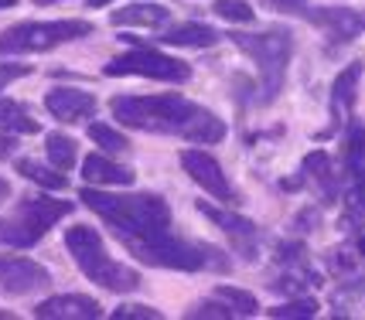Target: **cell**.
<instances>
[{
  "label": "cell",
  "instance_id": "8992f818",
  "mask_svg": "<svg viewBox=\"0 0 365 320\" xmlns=\"http://www.w3.org/2000/svg\"><path fill=\"white\" fill-rule=\"evenodd\" d=\"M86 34H93V24L89 21H24V24H14L0 34V55H41V51H51L58 45H68V41H79Z\"/></svg>",
  "mask_w": 365,
  "mask_h": 320
},
{
  "label": "cell",
  "instance_id": "277c9868",
  "mask_svg": "<svg viewBox=\"0 0 365 320\" xmlns=\"http://www.w3.org/2000/svg\"><path fill=\"white\" fill-rule=\"evenodd\" d=\"M65 249L72 252L76 266L86 272V279H93L96 287L113 289V293H133L140 289V272L110 259L106 245L99 239V232L89 225H72L65 232Z\"/></svg>",
  "mask_w": 365,
  "mask_h": 320
},
{
  "label": "cell",
  "instance_id": "d6986e66",
  "mask_svg": "<svg viewBox=\"0 0 365 320\" xmlns=\"http://www.w3.org/2000/svg\"><path fill=\"white\" fill-rule=\"evenodd\" d=\"M359 79H362V65L351 62L345 72H338V79L331 82V110L334 116H349L359 96Z\"/></svg>",
  "mask_w": 365,
  "mask_h": 320
},
{
  "label": "cell",
  "instance_id": "d590c367",
  "mask_svg": "<svg viewBox=\"0 0 365 320\" xmlns=\"http://www.w3.org/2000/svg\"><path fill=\"white\" fill-rule=\"evenodd\" d=\"M14 7V0H0V11H11Z\"/></svg>",
  "mask_w": 365,
  "mask_h": 320
},
{
  "label": "cell",
  "instance_id": "f546056e",
  "mask_svg": "<svg viewBox=\"0 0 365 320\" xmlns=\"http://www.w3.org/2000/svg\"><path fill=\"white\" fill-rule=\"evenodd\" d=\"M113 320H160V310L143 304H127L120 310H113Z\"/></svg>",
  "mask_w": 365,
  "mask_h": 320
},
{
  "label": "cell",
  "instance_id": "4316f807",
  "mask_svg": "<svg viewBox=\"0 0 365 320\" xmlns=\"http://www.w3.org/2000/svg\"><path fill=\"white\" fill-rule=\"evenodd\" d=\"M267 314L277 317V320H307V317H318V300H311V297L287 300V304L273 306V310H267Z\"/></svg>",
  "mask_w": 365,
  "mask_h": 320
},
{
  "label": "cell",
  "instance_id": "9a60e30c",
  "mask_svg": "<svg viewBox=\"0 0 365 320\" xmlns=\"http://www.w3.org/2000/svg\"><path fill=\"white\" fill-rule=\"evenodd\" d=\"M82 177H86V184H96V188H130L137 181L130 167H120L103 154H89L82 160Z\"/></svg>",
  "mask_w": 365,
  "mask_h": 320
},
{
  "label": "cell",
  "instance_id": "5bb4252c",
  "mask_svg": "<svg viewBox=\"0 0 365 320\" xmlns=\"http://www.w3.org/2000/svg\"><path fill=\"white\" fill-rule=\"evenodd\" d=\"M34 317H41V320H96V317H103V306L96 304L93 297L62 293V297H51L45 304H38Z\"/></svg>",
  "mask_w": 365,
  "mask_h": 320
},
{
  "label": "cell",
  "instance_id": "30bf717a",
  "mask_svg": "<svg viewBox=\"0 0 365 320\" xmlns=\"http://www.w3.org/2000/svg\"><path fill=\"white\" fill-rule=\"evenodd\" d=\"M45 287H51V272L45 266L21 256H0V289L4 293L24 297V293H34V289Z\"/></svg>",
  "mask_w": 365,
  "mask_h": 320
},
{
  "label": "cell",
  "instance_id": "44dd1931",
  "mask_svg": "<svg viewBox=\"0 0 365 320\" xmlns=\"http://www.w3.org/2000/svg\"><path fill=\"white\" fill-rule=\"evenodd\" d=\"M45 150H48L51 167H58V171H65V174H68V171L76 167V160H79V144H76L72 137H65V133H48Z\"/></svg>",
  "mask_w": 365,
  "mask_h": 320
},
{
  "label": "cell",
  "instance_id": "8d00e7d4",
  "mask_svg": "<svg viewBox=\"0 0 365 320\" xmlns=\"http://www.w3.org/2000/svg\"><path fill=\"white\" fill-rule=\"evenodd\" d=\"M359 252H362V256H365V232H362V235H359Z\"/></svg>",
  "mask_w": 365,
  "mask_h": 320
},
{
  "label": "cell",
  "instance_id": "9c48e42d",
  "mask_svg": "<svg viewBox=\"0 0 365 320\" xmlns=\"http://www.w3.org/2000/svg\"><path fill=\"white\" fill-rule=\"evenodd\" d=\"M181 167H185V174H188L202 191L212 194V198H219L225 205H236L239 201V194H236V188L229 184L222 164L212 157V154H205V150H185V154H181Z\"/></svg>",
  "mask_w": 365,
  "mask_h": 320
},
{
  "label": "cell",
  "instance_id": "603a6c76",
  "mask_svg": "<svg viewBox=\"0 0 365 320\" xmlns=\"http://www.w3.org/2000/svg\"><path fill=\"white\" fill-rule=\"evenodd\" d=\"M0 129H7V133H38V123L21 102L0 99Z\"/></svg>",
  "mask_w": 365,
  "mask_h": 320
},
{
  "label": "cell",
  "instance_id": "3957f363",
  "mask_svg": "<svg viewBox=\"0 0 365 320\" xmlns=\"http://www.w3.org/2000/svg\"><path fill=\"white\" fill-rule=\"evenodd\" d=\"M113 116L130 129H147V133H178L185 137L188 123L202 106H195L185 96H116L110 102Z\"/></svg>",
  "mask_w": 365,
  "mask_h": 320
},
{
  "label": "cell",
  "instance_id": "f1b7e54d",
  "mask_svg": "<svg viewBox=\"0 0 365 320\" xmlns=\"http://www.w3.org/2000/svg\"><path fill=\"white\" fill-rule=\"evenodd\" d=\"M188 317H215V320H229V317H236L232 314V306L225 304L222 297L219 300H205V304H198L195 310H191Z\"/></svg>",
  "mask_w": 365,
  "mask_h": 320
},
{
  "label": "cell",
  "instance_id": "ba28073f",
  "mask_svg": "<svg viewBox=\"0 0 365 320\" xmlns=\"http://www.w3.org/2000/svg\"><path fill=\"white\" fill-rule=\"evenodd\" d=\"M103 75H137V79H158V82H188L191 79V65L171 55H160L154 48H137L127 55H116L113 62H106Z\"/></svg>",
  "mask_w": 365,
  "mask_h": 320
},
{
  "label": "cell",
  "instance_id": "d4e9b609",
  "mask_svg": "<svg viewBox=\"0 0 365 320\" xmlns=\"http://www.w3.org/2000/svg\"><path fill=\"white\" fill-rule=\"evenodd\" d=\"M89 140H93L96 146H103L106 154H123V150H130V140L120 133V129L106 127V123H93L89 127Z\"/></svg>",
  "mask_w": 365,
  "mask_h": 320
},
{
  "label": "cell",
  "instance_id": "e575fe53",
  "mask_svg": "<svg viewBox=\"0 0 365 320\" xmlns=\"http://www.w3.org/2000/svg\"><path fill=\"white\" fill-rule=\"evenodd\" d=\"M106 4H113V0H89V7H106Z\"/></svg>",
  "mask_w": 365,
  "mask_h": 320
},
{
  "label": "cell",
  "instance_id": "83f0119b",
  "mask_svg": "<svg viewBox=\"0 0 365 320\" xmlns=\"http://www.w3.org/2000/svg\"><path fill=\"white\" fill-rule=\"evenodd\" d=\"M215 14L222 17V21H232V24H250V21H256V11L246 0H215Z\"/></svg>",
  "mask_w": 365,
  "mask_h": 320
},
{
  "label": "cell",
  "instance_id": "d6a6232c",
  "mask_svg": "<svg viewBox=\"0 0 365 320\" xmlns=\"http://www.w3.org/2000/svg\"><path fill=\"white\" fill-rule=\"evenodd\" d=\"M273 7H280V11H290V14H297V11H307V0H270Z\"/></svg>",
  "mask_w": 365,
  "mask_h": 320
},
{
  "label": "cell",
  "instance_id": "ffe728a7",
  "mask_svg": "<svg viewBox=\"0 0 365 320\" xmlns=\"http://www.w3.org/2000/svg\"><path fill=\"white\" fill-rule=\"evenodd\" d=\"M222 137H225V123L215 116V112H208V110L195 112V119H191L188 129H185V140H191V144H202V146L219 144Z\"/></svg>",
  "mask_w": 365,
  "mask_h": 320
},
{
  "label": "cell",
  "instance_id": "1f68e13d",
  "mask_svg": "<svg viewBox=\"0 0 365 320\" xmlns=\"http://www.w3.org/2000/svg\"><path fill=\"white\" fill-rule=\"evenodd\" d=\"M14 133H7V129H0V160H7L14 154Z\"/></svg>",
  "mask_w": 365,
  "mask_h": 320
},
{
  "label": "cell",
  "instance_id": "2e32d148",
  "mask_svg": "<svg viewBox=\"0 0 365 320\" xmlns=\"http://www.w3.org/2000/svg\"><path fill=\"white\" fill-rule=\"evenodd\" d=\"M198 211L205 215V218H212V222L222 228L229 239L236 242V249H250V242H256V225L250 222V218H242V215H236V211H222V208H212L208 201H198Z\"/></svg>",
  "mask_w": 365,
  "mask_h": 320
},
{
  "label": "cell",
  "instance_id": "836d02e7",
  "mask_svg": "<svg viewBox=\"0 0 365 320\" xmlns=\"http://www.w3.org/2000/svg\"><path fill=\"white\" fill-rule=\"evenodd\" d=\"M7 194H11V184H7V181H4V177H0V205H4V201H7Z\"/></svg>",
  "mask_w": 365,
  "mask_h": 320
},
{
  "label": "cell",
  "instance_id": "4fadbf2b",
  "mask_svg": "<svg viewBox=\"0 0 365 320\" xmlns=\"http://www.w3.org/2000/svg\"><path fill=\"white\" fill-rule=\"evenodd\" d=\"M45 110L62 119V123H82L96 112V96L93 92H82V89H51L45 96Z\"/></svg>",
  "mask_w": 365,
  "mask_h": 320
},
{
  "label": "cell",
  "instance_id": "52a82bcc",
  "mask_svg": "<svg viewBox=\"0 0 365 320\" xmlns=\"http://www.w3.org/2000/svg\"><path fill=\"white\" fill-rule=\"evenodd\" d=\"M72 215V201H55V198H24L4 222H0V245L11 249H31L51 225Z\"/></svg>",
  "mask_w": 365,
  "mask_h": 320
},
{
  "label": "cell",
  "instance_id": "7402d4cb",
  "mask_svg": "<svg viewBox=\"0 0 365 320\" xmlns=\"http://www.w3.org/2000/svg\"><path fill=\"white\" fill-rule=\"evenodd\" d=\"M17 174H24L28 181L41 184V188H48V191H62L65 184H68L65 171H58V167H45V164H38V160H28V157L17 160Z\"/></svg>",
  "mask_w": 365,
  "mask_h": 320
},
{
  "label": "cell",
  "instance_id": "8fae6325",
  "mask_svg": "<svg viewBox=\"0 0 365 320\" xmlns=\"http://www.w3.org/2000/svg\"><path fill=\"white\" fill-rule=\"evenodd\" d=\"M345 177H349V205L351 208H365V127L349 129L345 140Z\"/></svg>",
  "mask_w": 365,
  "mask_h": 320
},
{
  "label": "cell",
  "instance_id": "4dcf8cb0",
  "mask_svg": "<svg viewBox=\"0 0 365 320\" xmlns=\"http://www.w3.org/2000/svg\"><path fill=\"white\" fill-rule=\"evenodd\" d=\"M21 75H28V68L24 65H0V85L11 79H21Z\"/></svg>",
  "mask_w": 365,
  "mask_h": 320
},
{
  "label": "cell",
  "instance_id": "484cf974",
  "mask_svg": "<svg viewBox=\"0 0 365 320\" xmlns=\"http://www.w3.org/2000/svg\"><path fill=\"white\" fill-rule=\"evenodd\" d=\"M215 297H222L225 304L232 306V314H236V317H256V310H259L256 297H253V293H246V289L219 287V289H215Z\"/></svg>",
  "mask_w": 365,
  "mask_h": 320
},
{
  "label": "cell",
  "instance_id": "e0dca14e",
  "mask_svg": "<svg viewBox=\"0 0 365 320\" xmlns=\"http://www.w3.org/2000/svg\"><path fill=\"white\" fill-rule=\"evenodd\" d=\"M110 21L120 28H164L171 24V11L164 4H130V7H120L113 11Z\"/></svg>",
  "mask_w": 365,
  "mask_h": 320
},
{
  "label": "cell",
  "instance_id": "5b68a950",
  "mask_svg": "<svg viewBox=\"0 0 365 320\" xmlns=\"http://www.w3.org/2000/svg\"><path fill=\"white\" fill-rule=\"evenodd\" d=\"M232 45L242 55H250L259 68V102L267 106L277 99V92L284 89L287 79V65L294 55V38L290 31H267V34H229Z\"/></svg>",
  "mask_w": 365,
  "mask_h": 320
},
{
  "label": "cell",
  "instance_id": "7c38bea8",
  "mask_svg": "<svg viewBox=\"0 0 365 320\" xmlns=\"http://www.w3.org/2000/svg\"><path fill=\"white\" fill-rule=\"evenodd\" d=\"M307 21L318 24L331 41H351L365 31V17L349 7H318V11H307Z\"/></svg>",
  "mask_w": 365,
  "mask_h": 320
},
{
  "label": "cell",
  "instance_id": "ac0fdd59",
  "mask_svg": "<svg viewBox=\"0 0 365 320\" xmlns=\"http://www.w3.org/2000/svg\"><path fill=\"white\" fill-rule=\"evenodd\" d=\"M219 38L222 34L215 31V28H208V24H175L171 31H164V45H175V48H212V45H219Z\"/></svg>",
  "mask_w": 365,
  "mask_h": 320
},
{
  "label": "cell",
  "instance_id": "6da1fadb",
  "mask_svg": "<svg viewBox=\"0 0 365 320\" xmlns=\"http://www.w3.org/2000/svg\"><path fill=\"white\" fill-rule=\"evenodd\" d=\"M79 201L99 218H106L120 235H154L171 228V208L158 194H106L96 184H86L79 191Z\"/></svg>",
  "mask_w": 365,
  "mask_h": 320
},
{
  "label": "cell",
  "instance_id": "7a4b0ae2",
  "mask_svg": "<svg viewBox=\"0 0 365 320\" xmlns=\"http://www.w3.org/2000/svg\"><path fill=\"white\" fill-rule=\"evenodd\" d=\"M120 242L127 245L133 256L147 262V266H158V270H181V272H195V270H225L229 259L208 245L198 242L178 239L168 232H154V235H120Z\"/></svg>",
  "mask_w": 365,
  "mask_h": 320
},
{
  "label": "cell",
  "instance_id": "74e56055",
  "mask_svg": "<svg viewBox=\"0 0 365 320\" xmlns=\"http://www.w3.org/2000/svg\"><path fill=\"white\" fill-rule=\"evenodd\" d=\"M38 4H55V0H38Z\"/></svg>",
  "mask_w": 365,
  "mask_h": 320
},
{
  "label": "cell",
  "instance_id": "cb8c5ba5",
  "mask_svg": "<svg viewBox=\"0 0 365 320\" xmlns=\"http://www.w3.org/2000/svg\"><path fill=\"white\" fill-rule=\"evenodd\" d=\"M304 171L314 177L321 188H324V194L338 191V184H334V164H331V157H328L324 150H311V154L304 157Z\"/></svg>",
  "mask_w": 365,
  "mask_h": 320
}]
</instances>
